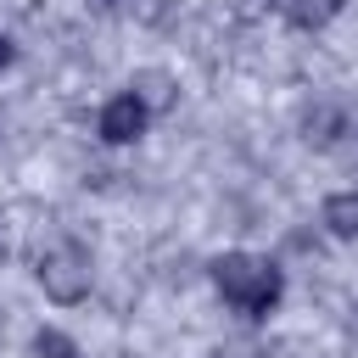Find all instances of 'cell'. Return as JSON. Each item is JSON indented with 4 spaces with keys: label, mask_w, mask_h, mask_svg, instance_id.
<instances>
[{
    "label": "cell",
    "mask_w": 358,
    "mask_h": 358,
    "mask_svg": "<svg viewBox=\"0 0 358 358\" xmlns=\"http://www.w3.org/2000/svg\"><path fill=\"white\" fill-rule=\"evenodd\" d=\"M213 285H218V296H224L235 313H246V319L274 313V302H280V291H285L280 268H274L268 257H257V252H224V257L213 263Z\"/></svg>",
    "instance_id": "obj_1"
},
{
    "label": "cell",
    "mask_w": 358,
    "mask_h": 358,
    "mask_svg": "<svg viewBox=\"0 0 358 358\" xmlns=\"http://www.w3.org/2000/svg\"><path fill=\"white\" fill-rule=\"evenodd\" d=\"M90 252L78 246V241H56V246H45V257H39V285H45V296L50 302H78V296H90Z\"/></svg>",
    "instance_id": "obj_2"
},
{
    "label": "cell",
    "mask_w": 358,
    "mask_h": 358,
    "mask_svg": "<svg viewBox=\"0 0 358 358\" xmlns=\"http://www.w3.org/2000/svg\"><path fill=\"white\" fill-rule=\"evenodd\" d=\"M145 117H151V106L129 90V95H112L106 106H101V140L106 145H129V140H140L145 134Z\"/></svg>",
    "instance_id": "obj_3"
},
{
    "label": "cell",
    "mask_w": 358,
    "mask_h": 358,
    "mask_svg": "<svg viewBox=\"0 0 358 358\" xmlns=\"http://www.w3.org/2000/svg\"><path fill=\"white\" fill-rule=\"evenodd\" d=\"M319 218H324V229H330V235H341V241H352V235H358V196H352V190H341V196H330Z\"/></svg>",
    "instance_id": "obj_4"
},
{
    "label": "cell",
    "mask_w": 358,
    "mask_h": 358,
    "mask_svg": "<svg viewBox=\"0 0 358 358\" xmlns=\"http://www.w3.org/2000/svg\"><path fill=\"white\" fill-rule=\"evenodd\" d=\"M336 11H341V0H285V17L296 28H324Z\"/></svg>",
    "instance_id": "obj_5"
},
{
    "label": "cell",
    "mask_w": 358,
    "mask_h": 358,
    "mask_svg": "<svg viewBox=\"0 0 358 358\" xmlns=\"http://www.w3.org/2000/svg\"><path fill=\"white\" fill-rule=\"evenodd\" d=\"M34 352H39V358H78V347H73L62 330H39V336H34Z\"/></svg>",
    "instance_id": "obj_6"
},
{
    "label": "cell",
    "mask_w": 358,
    "mask_h": 358,
    "mask_svg": "<svg viewBox=\"0 0 358 358\" xmlns=\"http://www.w3.org/2000/svg\"><path fill=\"white\" fill-rule=\"evenodd\" d=\"M134 84H140V90H134V95H140V101H145V106H162V101H168V78H162V73H140V78H134Z\"/></svg>",
    "instance_id": "obj_7"
},
{
    "label": "cell",
    "mask_w": 358,
    "mask_h": 358,
    "mask_svg": "<svg viewBox=\"0 0 358 358\" xmlns=\"http://www.w3.org/2000/svg\"><path fill=\"white\" fill-rule=\"evenodd\" d=\"M213 358H263V347H252V341H229V347H218Z\"/></svg>",
    "instance_id": "obj_8"
},
{
    "label": "cell",
    "mask_w": 358,
    "mask_h": 358,
    "mask_svg": "<svg viewBox=\"0 0 358 358\" xmlns=\"http://www.w3.org/2000/svg\"><path fill=\"white\" fill-rule=\"evenodd\" d=\"M11 62H17V45H11V39H6V34H0V73H6V67H11Z\"/></svg>",
    "instance_id": "obj_9"
}]
</instances>
